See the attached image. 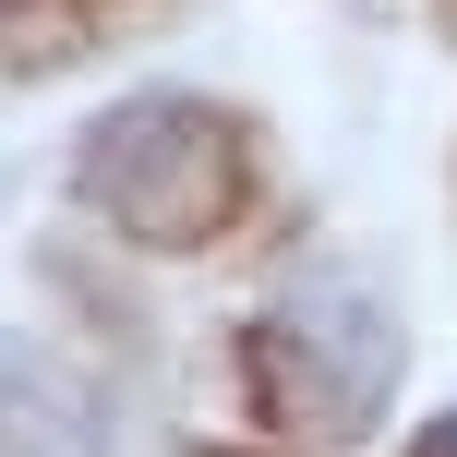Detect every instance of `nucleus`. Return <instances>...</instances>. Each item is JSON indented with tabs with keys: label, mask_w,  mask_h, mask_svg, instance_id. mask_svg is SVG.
Listing matches in <instances>:
<instances>
[{
	"label": "nucleus",
	"mask_w": 457,
	"mask_h": 457,
	"mask_svg": "<svg viewBox=\"0 0 457 457\" xmlns=\"http://www.w3.org/2000/svg\"><path fill=\"white\" fill-rule=\"evenodd\" d=\"M72 193L145 253H205L253 205V133L205 96H133V109H109L85 133Z\"/></svg>",
	"instance_id": "f257e3e1"
},
{
	"label": "nucleus",
	"mask_w": 457,
	"mask_h": 457,
	"mask_svg": "<svg viewBox=\"0 0 457 457\" xmlns=\"http://www.w3.org/2000/svg\"><path fill=\"white\" fill-rule=\"evenodd\" d=\"M241 386L277 434H361L373 397L397 386V337L361 301H301V313H265L241 337Z\"/></svg>",
	"instance_id": "f03ea898"
},
{
	"label": "nucleus",
	"mask_w": 457,
	"mask_h": 457,
	"mask_svg": "<svg viewBox=\"0 0 457 457\" xmlns=\"http://www.w3.org/2000/svg\"><path fill=\"white\" fill-rule=\"evenodd\" d=\"M410 457H457V421H421V445Z\"/></svg>",
	"instance_id": "7ed1b4c3"
},
{
	"label": "nucleus",
	"mask_w": 457,
	"mask_h": 457,
	"mask_svg": "<svg viewBox=\"0 0 457 457\" xmlns=\"http://www.w3.org/2000/svg\"><path fill=\"white\" fill-rule=\"evenodd\" d=\"M12 12H37V0H0V24H12Z\"/></svg>",
	"instance_id": "20e7f679"
},
{
	"label": "nucleus",
	"mask_w": 457,
	"mask_h": 457,
	"mask_svg": "<svg viewBox=\"0 0 457 457\" xmlns=\"http://www.w3.org/2000/svg\"><path fill=\"white\" fill-rule=\"evenodd\" d=\"M434 12H445V37H457V0H434Z\"/></svg>",
	"instance_id": "39448f33"
}]
</instances>
